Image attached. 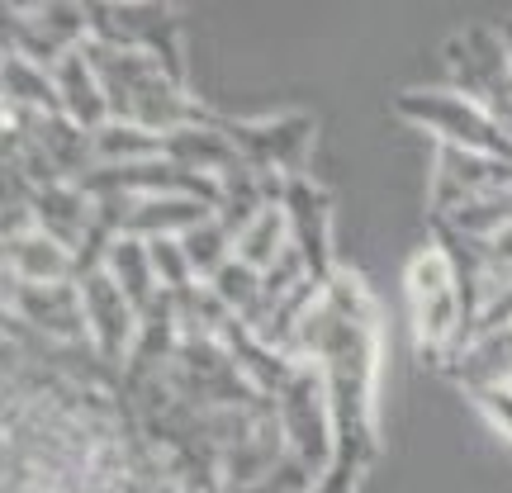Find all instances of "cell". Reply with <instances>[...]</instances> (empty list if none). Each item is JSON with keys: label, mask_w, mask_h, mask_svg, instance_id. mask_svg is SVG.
I'll return each mask as SVG.
<instances>
[{"label": "cell", "mask_w": 512, "mask_h": 493, "mask_svg": "<svg viewBox=\"0 0 512 493\" xmlns=\"http://www.w3.org/2000/svg\"><path fill=\"white\" fill-rule=\"evenodd\" d=\"M105 100H110V119L119 124H138L147 133H176V128L200 119V100H190L185 81L166 72L157 57L147 53H124V48H105V43H86Z\"/></svg>", "instance_id": "cell-2"}, {"label": "cell", "mask_w": 512, "mask_h": 493, "mask_svg": "<svg viewBox=\"0 0 512 493\" xmlns=\"http://www.w3.org/2000/svg\"><path fill=\"white\" fill-rule=\"evenodd\" d=\"M394 114L403 124L432 133L437 147H465V152H484V157H503L512 162V138L489 119V110L460 95L456 86H408L394 100Z\"/></svg>", "instance_id": "cell-4"}, {"label": "cell", "mask_w": 512, "mask_h": 493, "mask_svg": "<svg viewBox=\"0 0 512 493\" xmlns=\"http://www.w3.org/2000/svg\"><path fill=\"white\" fill-rule=\"evenodd\" d=\"M166 157L176 166H185V171L204 176V181H214V185H219V176H228L233 166L247 162L238 152V143L214 124V114L204 110V105H200V119H195V124L166 133Z\"/></svg>", "instance_id": "cell-14"}, {"label": "cell", "mask_w": 512, "mask_h": 493, "mask_svg": "<svg viewBox=\"0 0 512 493\" xmlns=\"http://www.w3.org/2000/svg\"><path fill=\"white\" fill-rule=\"evenodd\" d=\"M508 389H512V384H508Z\"/></svg>", "instance_id": "cell-30"}, {"label": "cell", "mask_w": 512, "mask_h": 493, "mask_svg": "<svg viewBox=\"0 0 512 493\" xmlns=\"http://www.w3.org/2000/svg\"><path fill=\"white\" fill-rule=\"evenodd\" d=\"M91 43L157 57L176 81H185L181 24H176V10H171V5H133V0L91 5Z\"/></svg>", "instance_id": "cell-7"}, {"label": "cell", "mask_w": 512, "mask_h": 493, "mask_svg": "<svg viewBox=\"0 0 512 493\" xmlns=\"http://www.w3.org/2000/svg\"><path fill=\"white\" fill-rule=\"evenodd\" d=\"M271 403H275V418H280V432H285V451L304 470L323 475L332 460H337V422H332L328 384H323L318 366L299 361L290 384Z\"/></svg>", "instance_id": "cell-5"}, {"label": "cell", "mask_w": 512, "mask_h": 493, "mask_svg": "<svg viewBox=\"0 0 512 493\" xmlns=\"http://www.w3.org/2000/svg\"><path fill=\"white\" fill-rule=\"evenodd\" d=\"M403 290H408V313H413V342L427 366H451L456 351L470 337V309L460 294L456 266L437 242H427L408 256L403 266Z\"/></svg>", "instance_id": "cell-3"}, {"label": "cell", "mask_w": 512, "mask_h": 493, "mask_svg": "<svg viewBox=\"0 0 512 493\" xmlns=\"http://www.w3.org/2000/svg\"><path fill=\"white\" fill-rule=\"evenodd\" d=\"M446 375H451L465 394H479V389H508L512 384V328L470 332L465 347L456 351V361L446 366Z\"/></svg>", "instance_id": "cell-16"}, {"label": "cell", "mask_w": 512, "mask_h": 493, "mask_svg": "<svg viewBox=\"0 0 512 493\" xmlns=\"http://www.w3.org/2000/svg\"><path fill=\"white\" fill-rule=\"evenodd\" d=\"M294 361L318 366L328 384L332 422H337V465L370 470L380 456V356H384V323L370 285L356 271L337 266L323 294L313 299L304 323L294 332Z\"/></svg>", "instance_id": "cell-1"}, {"label": "cell", "mask_w": 512, "mask_h": 493, "mask_svg": "<svg viewBox=\"0 0 512 493\" xmlns=\"http://www.w3.org/2000/svg\"><path fill=\"white\" fill-rule=\"evenodd\" d=\"M181 247H185V256H190V266H195V280H200V285H209L223 266L238 261V233H233L219 214H209L204 223H195V228L181 238Z\"/></svg>", "instance_id": "cell-22"}, {"label": "cell", "mask_w": 512, "mask_h": 493, "mask_svg": "<svg viewBox=\"0 0 512 493\" xmlns=\"http://www.w3.org/2000/svg\"><path fill=\"white\" fill-rule=\"evenodd\" d=\"M503 38H508V48H512V24H503Z\"/></svg>", "instance_id": "cell-29"}, {"label": "cell", "mask_w": 512, "mask_h": 493, "mask_svg": "<svg viewBox=\"0 0 512 493\" xmlns=\"http://www.w3.org/2000/svg\"><path fill=\"white\" fill-rule=\"evenodd\" d=\"M512 181V162L503 157H484V152H465V147H437V166H432V219H451L479 195H489L498 185Z\"/></svg>", "instance_id": "cell-12"}, {"label": "cell", "mask_w": 512, "mask_h": 493, "mask_svg": "<svg viewBox=\"0 0 512 493\" xmlns=\"http://www.w3.org/2000/svg\"><path fill=\"white\" fill-rule=\"evenodd\" d=\"M441 67H446V86H456L470 100H489V95L512 76V48L503 29H484L470 24L441 43Z\"/></svg>", "instance_id": "cell-11"}, {"label": "cell", "mask_w": 512, "mask_h": 493, "mask_svg": "<svg viewBox=\"0 0 512 493\" xmlns=\"http://www.w3.org/2000/svg\"><path fill=\"white\" fill-rule=\"evenodd\" d=\"M105 271L114 275V285L128 294V304L143 313V318H152L166 304V290H162V280H157V266H152V247L143 238H114Z\"/></svg>", "instance_id": "cell-19"}, {"label": "cell", "mask_w": 512, "mask_h": 493, "mask_svg": "<svg viewBox=\"0 0 512 493\" xmlns=\"http://www.w3.org/2000/svg\"><path fill=\"white\" fill-rule=\"evenodd\" d=\"M5 318L24 323L29 337H43L53 347H86L91 351V332H86V304H81V285H19L5 275Z\"/></svg>", "instance_id": "cell-9"}, {"label": "cell", "mask_w": 512, "mask_h": 493, "mask_svg": "<svg viewBox=\"0 0 512 493\" xmlns=\"http://www.w3.org/2000/svg\"><path fill=\"white\" fill-rule=\"evenodd\" d=\"M313 479H318L313 470H304L294 456H285L271 475L261 479V484H252L247 493H313Z\"/></svg>", "instance_id": "cell-25"}, {"label": "cell", "mask_w": 512, "mask_h": 493, "mask_svg": "<svg viewBox=\"0 0 512 493\" xmlns=\"http://www.w3.org/2000/svg\"><path fill=\"white\" fill-rule=\"evenodd\" d=\"M209 290H214V299H219L223 309L238 318L242 328L256 332L261 313H266V285H261V271H252V266L233 261V266H223V271L209 280Z\"/></svg>", "instance_id": "cell-23"}, {"label": "cell", "mask_w": 512, "mask_h": 493, "mask_svg": "<svg viewBox=\"0 0 512 493\" xmlns=\"http://www.w3.org/2000/svg\"><path fill=\"white\" fill-rule=\"evenodd\" d=\"M91 138H95V162L100 166H138V162H152V157H166V138H157V133H147L138 124H119V119H110Z\"/></svg>", "instance_id": "cell-24"}, {"label": "cell", "mask_w": 512, "mask_h": 493, "mask_svg": "<svg viewBox=\"0 0 512 493\" xmlns=\"http://www.w3.org/2000/svg\"><path fill=\"white\" fill-rule=\"evenodd\" d=\"M0 91H5V119H24V114H62L57 76L48 72V67L29 62V57H19V53H5Z\"/></svg>", "instance_id": "cell-20"}, {"label": "cell", "mask_w": 512, "mask_h": 493, "mask_svg": "<svg viewBox=\"0 0 512 493\" xmlns=\"http://www.w3.org/2000/svg\"><path fill=\"white\" fill-rule=\"evenodd\" d=\"M214 124L238 143V152L256 171H271L280 181L309 176V152H313V138H318V119L313 114L290 110V114H266V119H228V114H214Z\"/></svg>", "instance_id": "cell-6"}, {"label": "cell", "mask_w": 512, "mask_h": 493, "mask_svg": "<svg viewBox=\"0 0 512 493\" xmlns=\"http://www.w3.org/2000/svg\"><path fill=\"white\" fill-rule=\"evenodd\" d=\"M290 247H294L290 242V219H285L280 204H266V209H261V214L238 233V261L242 266H252V271H261V275L271 271Z\"/></svg>", "instance_id": "cell-21"}, {"label": "cell", "mask_w": 512, "mask_h": 493, "mask_svg": "<svg viewBox=\"0 0 512 493\" xmlns=\"http://www.w3.org/2000/svg\"><path fill=\"white\" fill-rule=\"evenodd\" d=\"M81 285V304H86V332H91V351L110 370H128L138 337H143V313L128 304V294L114 285L110 271H91L76 280Z\"/></svg>", "instance_id": "cell-10"}, {"label": "cell", "mask_w": 512, "mask_h": 493, "mask_svg": "<svg viewBox=\"0 0 512 493\" xmlns=\"http://www.w3.org/2000/svg\"><path fill=\"white\" fill-rule=\"evenodd\" d=\"M5 275L19 285H67L76 280V256L43 228L24 238H5Z\"/></svg>", "instance_id": "cell-18"}, {"label": "cell", "mask_w": 512, "mask_h": 493, "mask_svg": "<svg viewBox=\"0 0 512 493\" xmlns=\"http://www.w3.org/2000/svg\"><path fill=\"white\" fill-rule=\"evenodd\" d=\"M53 76H57V95H62V114H67L76 128L100 133V128L110 124V100H105L100 72H95V62L86 48H76V53L62 57L53 67Z\"/></svg>", "instance_id": "cell-17"}, {"label": "cell", "mask_w": 512, "mask_h": 493, "mask_svg": "<svg viewBox=\"0 0 512 493\" xmlns=\"http://www.w3.org/2000/svg\"><path fill=\"white\" fill-rule=\"evenodd\" d=\"M484 110H489V119H494V124L512 138V76L498 86L494 95H489V100H484Z\"/></svg>", "instance_id": "cell-28"}, {"label": "cell", "mask_w": 512, "mask_h": 493, "mask_svg": "<svg viewBox=\"0 0 512 493\" xmlns=\"http://www.w3.org/2000/svg\"><path fill=\"white\" fill-rule=\"evenodd\" d=\"M361 479H366V470H351V465L332 460L328 470L313 479V493H361Z\"/></svg>", "instance_id": "cell-27"}, {"label": "cell", "mask_w": 512, "mask_h": 493, "mask_svg": "<svg viewBox=\"0 0 512 493\" xmlns=\"http://www.w3.org/2000/svg\"><path fill=\"white\" fill-rule=\"evenodd\" d=\"M470 399H475L479 413L512 441V389H479V394H470Z\"/></svg>", "instance_id": "cell-26"}, {"label": "cell", "mask_w": 512, "mask_h": 493, "mask_svg": "<svg viewBox=\"0 0 512 493\" xmlns=\"http://www.w3.org/2000/svg\"><path fill=\"white\" fill-rule=\"evenodd\" d=\"M34 214H38V228L76 256L91 242L95 223H100V200L86 185H43L34 195Z\"/></svg>", "instance_id": "cell-15"}, {"label": "cell", "mask_w": 512, "mask_h": 493, "mask_svg": "<svg viewBox=\"0 0 512 493\" xmlns=\"http://www.w3.org/2000/svg\"><path fill=\"white\" fill-rule=\"evenodd\" d=\"M91 43V5L43 0V5H5V53H19L48 67Z\"/></svg>", "instance_id": "cell-8"}, {"label": "cell", "mask_w": 512, "mask_h": 493, "mask_svg": "<svg viewBox=\"0 0 512 493\" xmlns=\"http://www.w3.org/2000/svg\"><path fill=\"white\" fill-rule=\"evenodd\" d=\"M280 209L290 219L294 252L309 261L313 285H328L337 275V266H332V195L313 176H299V181H285Z\"/></svg>", "instance_id": "cell-13"}]
</instances>
